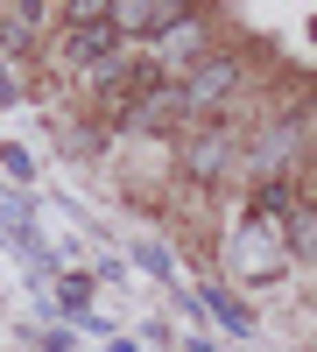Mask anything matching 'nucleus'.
<instances>
[{"instance_id":"obj_1","label":"nucleus","mask_w":317,"mask_h":352,"mask_svg":"<svg viewBox=\"0 0 317 352\" xmlns=\"http://www.w3.org/2000/svg\"><path fill=\"white\" fill-rule=\"evenodd\" d=\"M240 92V56H197L190 78L177 85V106L184 113H205V106H226Z\"/></svg>"},{"instance_id":"obj_4","label":"nucleus","mask_w":317,"mask_h":352,"mask_svg":"<svg viewBox=\"0 0 317 352\" xmlns=\"http://www.w3.org/2000/svg\"><path fill=\"white\" fill-rule=\"evenodd\" d=\"M190 8H141V0H120V8H106L113 36H169Z\"/></svg>"},{"instance_id":"obj_6","label":"nucleus","mask_w":317,"mask_h":352,"mask_svg":"<svg viewBox=\"0 0 317 352\" xmlns=\"http://www.w3.org/2000/svg\"><path fill=\"white\" fill-rule=\"evenodd\" d=\"M28 21H50V14H43V8H0V43L21 50V43H28Z\"/></svg>"},{"instance_id":"obj_5","label":"nucleus","mask_w":317,"mask_h":352,"mask_svg":"<svg viewBox=\"0 0 317 352\" xmlns=\"http://www.w3.org/2000/svg\"><path fill=\"white\" fill-rule=\"evenodd\" d=\"M289 204H296V190H289V184H275V176H261V184H254V219H268V226H275Z\"/></svg>"},{"instance_id":"obj_3","label":"nucleus","mask_w":317,"mask_h":352,"mask_svg":"<svg viewBox=\"0 0 317 352\" xmlns=\"http://www.w3.org/2000/svg\"><path fill=\"white\" fill-rule=\"evenodd\" d=\"M226 162H233V127H226V120L197 127V134L184 141V176H197V184H212Z\"/></svg>"},{"instance_id":"obj_2","label":"nucleus","mask_w":317,"mask_h":352,"mask_svg":"<svg viewBox=\"0 0 317 352\" xmlns=\"http://www.w3.org/2000/svg\"><path fill=\"white\" fill-rule=\"evenodd\" d=\"M282 268H289V254H282V226L254 219V226H247V240L233 247V275H240V282H261V275L275 282Z\"/></svg>"}]
</instances>
